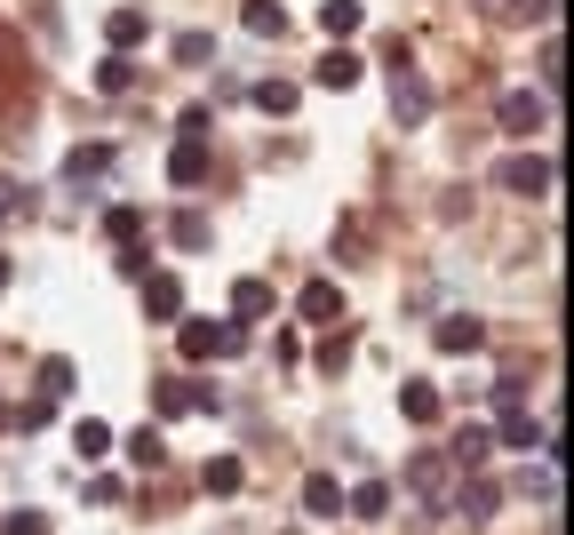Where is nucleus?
<instances>
[{
  "mask_svg": "<svg viewBox=\"0 0 574 535\" xmlns=\"http://www.w3.org/2000/svg\"><path fill=\"white\" fill-rule=\"evenodd\" d=\"M176 344H184V360H216V352H240L248 328H240V320H231V328H224V320H184Z\"/></svg>",
  "mask_w": 574,
  "mask_h": 535,
  "instance_id": "obj_1",
  "label": "nucleus"
},
{
  "mask_svg": "<svg viewBox=\"0 0 574 535\" xmlns=\"http://www.w3.org/2000/svg\"><path fill=\"white\" fill-rule=\"evenodd\" d=\"M391 113H399V120H408V128H415V120L431 113V88L415 81V64H408V41H399V49H391Z\"/></svg>",
  "mask_w": 574,
  "mask_h": 535,
  "instance_id": "obj_2",
  "label": "nucleus"
},
{
  "mask_svg": "<svg viewBox=\"0 0 574 535\" xmlns=\"http://www.w3.org/2000/svg\"><path fill=\"white\" fill-rule=\"evenodd\" d=\"M495 120L511 128V137H527V128H543V120H551V96H534V88H511V96L495 105Z\"/></svg>",
  "mask_w": 574,
  "mask_h": 535,
  "instance_id": "obj_3",
  "label": "nucleus"
},
{
  "mask_svg": "<svg viewBox=\"0 0 574 535\" xmlns=\"http://www.w3.org/2000/svg\"><path fill=\"white\" fill-rule=\"evenodd\" d=\"M167 176H176V192H199V184H208V137H176Z\"/></svg>",
  "mask_w": 574,
  "mask_h": 535,
  "instance_id": "obj_4",
  "label": "nucleus"
},
{
  "mask_svg": "<svg viewBox=\"0 0 574 535\" xmlns=\"http://www.w3.org/2000/svg\"><path fill=\"white\" fill-rule=\"evenodd\" d=\"M502 184L543 200V192H551V160H543V152H511V160H502Z\"/></svg>",
  "mask_w": 574,
  "mask_h": 535,
  "instance_id": "obj_5",
  "label": "nucleus"
},
{
  "mask_svg": "<svg viewBox=\"0 0 574 535\" xmlns=\"http://www.w3.org/2000/svg\"><path fill=\"white\" fill-rule=\"evenodd\" d=\"M303 512H312V520H344V480L312 472V480H303Z\"/></svg>",
  "mask_w": 574,
  "mask_h": 535,
  "instance_id": "obj_6",
  "label": "nucleus"
},
{
  "mask_svg": "<svg viewBox=\"0 0 574 535\" xmlns=\"http://www.w3.org/2000/svg\"><path fill=\"white\" fill-rule=\"evenodd\" d=\"M240 24L256 32V41H288V9L280 0H240Z\"/></svg>",
  "mask_w": 574,
  "mask_h": 535,
  "instance_id": "obj_7",
  "label": "nucleus"
},
{
  "mask_svg": "<svg viewBox=\"0 0 574 535\" xmlns=\"http://www.w3.org/2000/svg\"><path fill=\"white\" fill-rule=\"evenodd\" d=\"M359 73H367L359 49H327V56H320V88H359Z\"/></svg>",
  "mask_w": 574,
  "mask_h": 535,
  "instance_id": "obj_8",
  "label": "nucleus"
},
{
  "mask_svg": "<svg viewBox=\"0 0 574 535\" xmlns=\"http://www.w3.org/2000/svg\"><path fill=\"white\" fill-rule=\"evenodd\" d=\"M144 312H152V320H184V288H176V272H152V280H144Z\"/></svg>",
  "mask_w": 574,
  "mask_h": 535,
  "instance_id": "obj_9",
  "label": "nucleus"
},
{
  "mask_svg": "<svg viewBox=\"0 0 574 535\" xmlns=\"http://www.w3.org/2000/svg\"><path fill=\"white\" fill-rule=\"evenodd\" d=\"M495 440H502V448H543L551 424H534L527 408H502V431H495Z\"/></svg>",
  "mask_w": 574,
  "mask_h": 535,
  "instance_id": "obj_10",
  "label": "nucleus"
},
{
  "mask_svg": "<svg viewBox=\"0 0 574 535\" xmlns=\"http://www.w3.org/2000/svg\"><path fill=\"white\" fill-rule=\"evenodd\" d=\"M479 344H487V328L470 320V312H447V320H438V352H479Z\"/></svg>",
  "mask_w": 574,
  "mask_h": 535,
  "instance_id": "obj_11",
  "label": "nucleus"
},
{
  "mask_svg": "<svg viewBox=\"0 0 574 535\" xmlns=\"http://www.w3.org/2000/svg\"><path fill=\"white\" fill-rule=\"evenodd\" d=\"M240 480H248L240 456H208V472H199V488H208V495H240Z\"/></svg>",
  "mask_w": 574,
  "mask_h": 535,
  "instance_id": "obj_12",
  "label": "nucleus"
},
{
  "mask_svg": "<svg viewBox=\"0 0 574 535\" xmlns=\"http://www.w3.org/2000/svg\"><path fill=\"white\" fill-rule=\"evenodd\" d=\"M263 312H272V288H263V280H240V288H231V320H263Z\"/></svg>",
  "mask_w": 574,
  "mask_h": 535,
  "instance_id": "obj_13",
  "label": "nucleus"
},
{
  "mask_svg": "<svg viewBox=\"0 0 574 535\" xmlns=\"http://www.w3.org/2000/svg\"><path fill=\"white\" fill-rule=\"evenodd\" d=\"M105 41H112L120 56H128V49H144V17H137V9H112V17H105Z\"/></svg>",
  "mask_w": 574,
  "mask_h": 535,
  "instance_id": "obj_14",
  "label": "nucleus"
},
{
  "mask_svg": "<svg viewBox=\"0 0 574 535\" xmlns=\"http://www.w3.org/2000/svg\"><path fill=\"white\" fill-rule=\"evenodd\" d=\"M399 408H408L415 424H438V384H423V376H415V384H399Z\"/></svg>",
  "mask_w": 574,
  "mask_h": 535,
  "instance_id": "obj_15",
  "label": "nucleus"
},
{
  "mask_svg": "<svg viewBox=\"0 0 574 535\" xmlns=\"http://www.w3.org/2000/svg\"><path fill=\"white\" fill-rule=\"evenodd\" d=\"M335 312H344V288H335V280H312V288H303V320H335Z\"/></svg>",
  "mask_w": 574,
  "mask_h": 535,
  "instance_id": "obj_16",
  "label": "nucleus"
},
{
  "mask_svg": "<svg viewBox=\"0 0 574 535\" xmlns=\"http://www.w3.org/2000/svg\"><path fill=\"white\" fill-rule=\"evenodd\" d=\"M320 24L335 32V41H344V32H359V24H367V9H359V0H320Z\"/></svg>",
  "mask_w": 574,
  "mask_h": 535,
  "instance_id": "obj_17",
  "label": "nucleus"
},
{
  "mask_svg": "<svg viewBox=\"0 0 574 535\" xmlns=\"http://www.w3.org/2000/svg\"><path fill=\"white\" fill-rule=\"evenodd\" d=\"M495 504H502V495H495V480H463V495H455V512H463V520H487Z\"/></svg>",
  "mask_w": 574,
  "mask_h": 535,
  "instance_id": "obj_18",
  "label": "nucleus"
},
{
  "mask_svg": "<svg viewBox=\"0 0 574 535\" xmlns=\"http://www.w3.org/2000/svg\"><path fill=\"white\" fill-rule=\"evenodd\" d=\"M73 448H80V463H96V456H112V424H73Z\"/></svg>",
  "mask_w": 574,
  "mask_h": 535,
  "instance_id": "obj_19",
  "label": "nucleus"
},
{
  "mask_svg": "<svg viewBox=\"0 0 574 535\" xmlns=\"http://www.w3.org/2000/svg\"><path fill=\"white\" fill-rule=\"evenodd\" d=\"M351 512H359V520H383V512H391V488H383V480H359V488H351Z\"/></svg>",
  "mask_w": 574,
  "mask_h": 535,
  "instance_id": "obj_20",
  "label": "nucleus"
},
{
  "mask_svg": "<svg viewBox=\"0 0 574 535\" xmlns=\"http://www.w3.org/2000/svg\"><path fill=\"white\" fill-rule=\"evenodd\" d=\"M256 113H295V81H256Z\"/></svg>",
  "mask_w": 574,
  "mask_h": 535,
  "instance_id": "obj_21",
  "label": "nucleus"
},
{
  "mask_svg": "<svg viewBox=\"0 0 574 535\" xmlns=\"http://www.w3.org/2000/svg\"><path fill=\"white\" fill-rule=\"evenodd\" d=\"M167 240H176V248H208V216H199V208H184L176 224H167Z\"/></svg>",
  "mask_w": 574,
  "mask_h": 535,
  "instance_id": "obj_22",
  "label": "nucleus"
},
{
  "mask_svg": "<svg viewBox=\"0 0 574 535\" xmlns=\"http://www.w3.org/2000/svg\"><path fill=\"white\" fill-rule=\"evenodd\" d=\"M105 169H112V145H80V152H73V184L105 176Z\"/></svg>",
  "mask_w": 574,
  "mask_h": 535,
  "instance_id": "obj_23",
  "label": "nucleus"
},
{
  "mask_svg": "<svg viewBox=\"0 0 574 535\" xmlns=\"http://www.w3.org/2000/svg\"><path fill=\"white\" fill-rule=\"evenodd\" d=\"M408 480H415V495H423V504H438V495H447V488H438V480H447V463H438V456H423Z\"/></svg>",
  "mask_w": 574,
  "mask_h": 535,
  "instance_id": "obj_24",
  "label": "nucleus"
},
{
  "mask_svg": "<svg viewBox=\"0 0 574 535\" xmlns=\"http://www.w3.org/2000/svg\"><path fill=\"white\" fill-rule=\"evenodd\" d=\"M73 392V360H41V399H64Z\"/></svg>",
  "mask_w": 574,
  "mask_h": 535,
  "instance_id": "obj_25",
  "label": "nucleus"
},
{
  "mask_svg": "<svg viewBox=\"0 0 574 535\" xmlns=\"http://www.w3.org/2000/svg\"><path fill=\"white\" fill-rule=\"evenodd\" d=\"M495 448V431H455V463H479Z\"/></svg>",
  "mask_w": 574,
  "mask_h": 535,
  "instance_id": "obj_26",
  "label": "nucleus"
},
{
  "mask_svg": "<svg viewBox=\"0 0 574 535\" xmlns=\"http://www.w3.org/2000/svg\"><path fill=\"white\" fill-rule=\"evenodd\" d=\"M0 535H56V527H48V512H9V527H0Z\"/></svg>",
  "mask_w": 574,
  "mask_h": 535,
  "instance_id": "obj_27",
  "label": "nucleus"
},
{
  "mask_svg": "<svg viewBox=\"0 0 574 535\" xmlns=\"http://www.w3.org/2000/svg\"><path fill=\"white\" fill-rule=\"evenodd\" d=\"M176 56H184V64H208V56H216V41H208V32H184Z\"/></svg>",
  "mask_w": 574,
  "mask_h": 535,
  "instance_id": "obj_28",
  "label": "nucleus"
},
{
  "mask_svg": "<svg viewBox=\"0 0 574 535\" xmlns=\"http://www.w3.org/2000/svg\"><path fill=\"white\" fill-rule=\"evenodd\" d=\"M96 88H105V96H120V88H128V56H112V64H96Z\"/></svg>",
  "mask_w": 574,
  "mask_h": 535,
  "instance_id": "obj_29",
  "label": "nucleus"
},
{
  "mask_svg": "<svg viewBox=\"0 0 574 535\" xmlns=\"http://www.w3.org/2000/svg\"><path fill=\"white\" fill-rule=\"evenodd\" d=\"M128 456H137V463H152V472H160V456H167V448H160V431H137V440H128Z\"/></svg>",
  "mask_w": 574,
  "mask_h": 535,
  "instance_id": "obj_30",
  "label": "nucleus"
},
{
  "mask_svg": "<svg viewBox=\"0 0 574 535\" xmlns=\"http://www.w3.org/2000/svg\"><path fill=\"white\" fill-rule=\"evenodd\" d=\"M208 120H216L208 105H184V120H176V137H208Z\"/></svg>",
  "mask_w": 574,
  "mask_h": 535,
  "instance_id": "obj_31",
  "label": "nucleus"
},
{
  "mask_svg": "<svg viewBox=\"0 0 574 535\" xmlns=\"http://www.w3.org/2000/svg\"><path fill=\"white\" fill-rule=\"evenodd\" d=\"M344 360H351V336H327V344H320V367H335V376H344Z\"/></svg>",
  "mask_w": 574,
  "mask_h": 535,
  "instance_id": "obj_32",
  "label": "nucleus"
},
{
  "mask_svg": "<svg viewBox=\"0 0 574 535\" xmlns=\"http://www.w3.org/2000/svg\"><path fill=\"white\" fill-rule=\"evenodd\" d=\"M9 272H17V264H9V256H0V288H9Z\"/></svg>",
  "mask_w": 574,
  "mask_h": 535,
  "instance_id": "obj_33",
  "label": "nucleus"
},
{
  "mask_svg": "<svg viewBox=\"0 0 574 535\" xmlns=\"http://www.w3.org/2000/svg\"><path fill=\"white\" fill-rule=\"evenodd\" d=\"M0 216H9V184H0Z\"/></svg>",
  "mask_w": 574,
  "mask_h": 535,
  "instance_id": "obj_34",
  "label": "nucleus"
}]
</instances>
